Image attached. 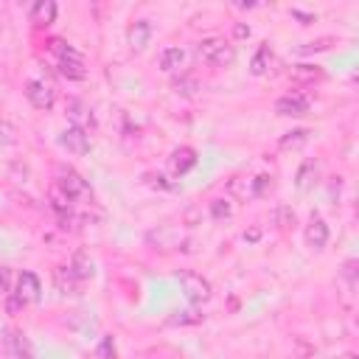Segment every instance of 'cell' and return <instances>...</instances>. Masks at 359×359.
<instances>
[{
	"label": "cell",
	"instance_id": "30bf717a",
	"mask_svg": "<svg viewBox=\"0 0 359 359\" xmlns=\"http://www.w3.org/2000/svg\"><path fill=\"white\" fill-rule=\"evenodd\" d=\"M28 20H31L36 28L50 25V22L56 20V3H53V0H36V3L31 6V11H28Z\"/></svg>",
	"mask_w": 359,
	"mask_h": 359
},
{
	"label": "cell",
	"instance_id": "ba28073f",
	"mask_svg": "<svg viewBox=\"0 0 359 359\" xmlns=\"http://www.w3.org/2000/svg\"><path fill=\"white\" fill-rule=\"evenodd\" d=\"M59 146L73 151V154H87L90 151V135L87 129H79V126H67L62 135H59Z\"/></svg>",
	"mask_w": 359,
	"mask_h": 359
},
{
	"label": "cell",
	"instance_id": "ac0fdd59",
	"mask_svg": "<svg viewBox=\"0 0 359 359\" xmlns=\"http://www.w3.org/2000/svg\"><path fill=\"white\" fill-rule=\"evenodd\" d=\"M306 140H309V129H294L280 137V149H300Z\"/></svg>",
	"mask_w": 359,
	"mask_h": 359
},
{
	"label": "cell",
	"instance_id": "3957f363",
	"mask_svg": "<svg viewBox=\"0 0 359 359\" xmlns=\"http://www.w3.org/2000/svg\"><path fill=\"white\" fill-rule=\"evenodd\" d=\"M56 188L73 202V199H90L93 196V188H90V182L79 174V171H73L70 165H62L59 171H56Z\"/></svg>",
	"mask_w": 359,
	"mask_h": 359
},
{
	"label": "cell",
	"instance_id": "cb8c5ba5",
	"mask_svg": "<svg viewBox=\"0 0 359 359\" xmlns=\"http://www.w3.org/2000/svg\"><path fill=\"white\" fill-rule=\"evenodd\" d=\"M345 359H353V356H345Z\"/></svg>",
	"mask_w": 359,
	"mask_h": 359
},
{
	"label": "cell",
	"instance_id": "277c9868",
	"mask_svg": "<svg viewBox=\"0 0 359 359\" xmlns=\"http://www.w3.org/2000/svg\"><path fill=\"white\" fill-rule=\"evenodd\" d=\"M177 280H180V286H182L188 303L196 306V303L210 300V280L202 278L199 272H194V269H180V272H177Z\"/></svg>",
	"mask_w": 359,
	"mask_h": 359
},
{
	"label": "cell",
	"instance_id": "6da1fadb",
	"mask_svg": "<svg viewBox=\"0 0 359 359\" xmlns=\"http://www.w3.org/2000/svg\"><path fill=\"white\" fill-rule=\"evenodd\" d=\"M50 53L56 56V70H59L65 79H70V81L87 79L84 56H81L73 45H67V42H62V39H50Z\"/></svg>",
	"mask_w": 359,
	"mask_h": 359
},
{
	"label": "cell",
	"instance_id": "5b68a950",
	"mask_svg": "<svg viewBox=\"0 0 359 359\" xmlns=\"http://www.w3.org/2000/svg\"><path fill=\"white\" fill-rule=\"evenodd\" d=\"M8 294H11L14 300H20L22 306H25V303H36V300L42 297V283H39V278H36L34 272L22 269V272L14 275V286H11Z\"/></svg>",
	"mask_w": 359,
	"mask_h": 359
},
{
	"label": "cell",
	"instance_id": "5bb4252c",
	"mask_svg": "<svg viewBox=\"0 0 359 359\" xmlns=\"http://www.w3.org/2000/svg\"><path fill=\"white\" fill-rule=\"evenodd\" d=\"M182 62H185V50H182V48H163V50H160V67H163L165 73L180 70Z\"/></svg>",
	"mask_w": 359,
	"mask_h": 359
},
{
	"label": "cell",
	"instance_id": "e0dca14e",
	"mask_svg": "<svg viewBox=\"0 0 359 359\" xmlns=\"http://www.w3.org/2000/svg\"><path fill=\"white\" fill-rule=\"evenodd\" d=\"M67 112H70V121H73L70 126L84 129V123H87V121L93 123V115H90V112H87V107H84V104H79V101H70V104H67Z\"/></svg>",
	"mask_w": 359,
	"mask_h": 359
},
{
	"label": "cell",
	"instance_id": "7a4b0ae2",
	"mask_svg": "<svg viewBox=\"0 0 359 359\" xmlns=\"http://www.w3.org/2000/svg\"><path fill=\"white\" fill-rule=\"evenodd\" d=\"M196 53H199V59H202L205 65H210V67H227V65H233V59H236V48H233L224 36H208V39H202V42L196 45Z\"/></svg>",
	"mask_w": 359,
	"mask_h": 359
},
{
	"label": "cell",
	"instance_id": "44dd1931",
	"mask_svg": "<svg viewBox=\"0 0 359 359\" xmlns=\"http://www.w3.org/2000/svg\"><path fill=\"white\" fill-rule=\"evenodd\" d=\"M210 213H213V219H227L230 216V205L224 199H213L210 202Z\"/></svg>",
	"mask_w": 359,
	"mask_h": 359
},
{
	"label": "cell",
	"instance_id": "9c48e42d",
	"mask_svg": "<svg viewBox=\"0 0 359 359\" xmlns=\"http://www.w3.org/2000/svg\"><path fill=\"white\" fill-rule=\"evenodd\" d=\"M70 275L76 278V280H90L93 275H95V261L90 258V252L87 250H79L73 258H70Z\"/></svg>",
	"mask_w": 359,
	"mask_h": 359
},
{
	"label": "cell",
	"instance_id": "d6986e66",
	"mask_svg": "<svg viewBox=\"0 0 359 359\" xmlns=\"http://www.w3.org/2000/svg\"><path fill=\"white\" fill-rule=\"evenodd\" d=\"M309 174H317V163L314 160H306L297 171V188H309Z\"/></svg>",
	"mask_w": 359,
	"mask_h": 359
},
{
	"label": "cell",
	"instance_id": "4fadbf2b",
	"mask_svg": "<svg viewBox=\"0 0 359 359\" xmlns=\"http://www.w3.org/2000/svg\"><path fill=\"white\" fill-rule=\"evenodd\" d=\"M149 39H151V22H149V20H137V22L129 28V45H132L135 50H143V48L149 45Z\"/></svg>",
	"mask_w": 359,
	"mask_h": 359
},
{
	"label": "cell",
	"instance_id": "9a60e30c",
	"mask_svg": "<svg viewBox=\"0 0 359 359\" xmlns=\"http://www.w3.org/2000/svg\"><path fill=\"white\" fill-rule=\"evenodd\" d=\"M8 348L17 359H34V351H31L25 334H20V331H8Z\"/></svg>",
	"mask_w": 359,
	"mask_h": 359
},
{
	"label": "cell",
	"instance_id": "2e32d148",
	"mask_svg": "<svg viewBox=\"0 0 359 359\" xmlns=\"http://www.w3.org/2000/svg\"><path fill=\"white\" fill-rule=\"evenodd\" d=\"M269 62H272V50H269V45L264 42V45L255 50V56H252V62H250V70H252L255 76H261V73H266Z\"/></svg>",
	"mask_w": 359,
	"mask_h": 359
},
{
	"label": "cell",
	"instance_id": "8fae6325",
	"mask_svg": "<svg viewBox=\"0 0 359 359\" xmlns=\"http://www.w3.org/2000/svg\"><path fill=\"white\" fill-rule=\"evenodd\" d=\"M306 244L314 250H323L328 244V224L320 216H311L306 224Z\"/></svg>",
	"mask_w": 359,
	"mask_h": 359
},
{
	"label": "cell",
	"instance_id": "603a6c76",
	"mask_svg": "<svg viewBox=\"0 0 359 359\" xmlns=\"http://www.w3.org/2000/svg\"><path fill=\"white\" fill-rule=\"evenodd\" d=\"M236 36H250V28H244V25H236Z\"/></svg>",
	"mask_w": 359,
	"mask_h": 359
},
{
	"label": "cell",
	"instance_id": "8992f818",
	"mask_svg": "<svg viewBox=\"0 0 359 359\" xmlns=\"http://www.w3.org/2000/svg\"><path fill=\"white\" fill-rule=\"evenodd\" d=\"M25 98H28L31 107H36V109H50L53 101H56V90H53V84L45 81V79H31V81L25 84Z\"/></svg>",
	"mask_w": 359,
	"mask_h": 359
},
{
	"label": "cell",
	"instance_id": "ffe728a7",
	"mask_svg": "<svg viewBox=\"0 0 359 359\" xmlns=\"http://www.w3.org/2000/svg\"><path fill=\"white\" fill-rule=\"evenodd\" d=\"M17 143V129L8 121H0V146H11Z\"/></svg>",
	"mask_w": 359,
	"mask_h": 359
},
{
	"label": "cell",
	"instance_id": "52a82bcc",
	"mask_svg": "<svg viewBox=\"0 0 359 359\" xmlns=\"http://www.w3.org/2000/svg\"><path fill=\"white\" fill-rule=\"evenodd\" d=\"M309 107H311V101L303 93H286V95H280L275 101V112L278 115H294L297 118V115H306Z\"/></svg>",
	"mask_w": 359,
	"mask_h": 359
},
{
	"label": "cell",
	"instance_id": "7c38bea8",
	"mask_svg": "<svg viewBox=\"0 0 359 359\" xmlns=\"http://www.w3.org/2000/svg\"><path fill=\"white\" fill-rule=\"evenodd\" d=\"M168 165H171V171H174V174H185L188 168H194V165H196V151H194V149H188V146H180V149H174V154H171Z\"/></svg>",
	"mask_w": 359,
	"mask_h": 359
},
{
	"label": "cell",
	"instance_id": "7402d4cb",
	"mask_svg": "<svg viewBox=\"0 0 359 359\" xmlns=\"http://www.w3.org/2000/svg\"><path fill=\"white\" fill-rule=\"evenodd\" d=\"M266 188H272V177L261 174V177H255V180H252V194H255V196H258V194H264Z\"/></svg>",
	"mask_w": 359,
	"mask_h": 359
}]
</instances>
